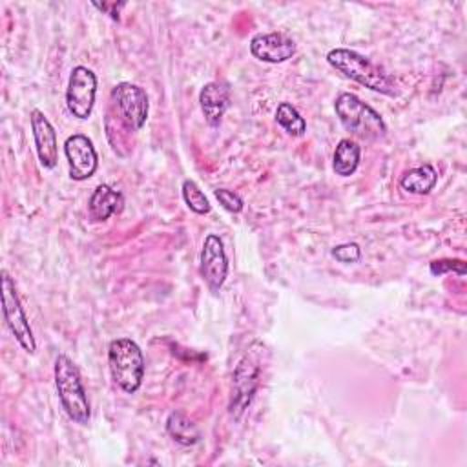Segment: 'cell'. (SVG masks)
Returning <instances> with one entry per match:
<instances>
[{
  "instance_id": "22",
  "label": "cell",
  "mask_w": 467,
  "mask_h": 467,
  "mask_svg": "<svg viewBox=\"0 0 467 467\" xmlns=\"http://www.w3.org/2000/svg\"><path fill=\"white\" fill-rule=\"evenodd\" d=\"M431 272L436 275H441V274H445V272H456V274H460V275H463L465 274V263L462 261V259H436V261H432L431 263Z\"/></svg>"
},
{
  "instance_id": "15",
  "label": "cell",
  "mask_w": 467,
  "mask_h": 467,
  "mask_svg": "<svg viewBox=\"0 0 467 467\" xmlns=\"http://www.w3.org/2000/svg\"><path fill=\"white\" fill-rule=\"evenodd\" d=\"M361 157V148L352 139H341L332 155V168L336 175L348 177L356 171Z\"/></svg>"
},
{
  "instance_id": "19",
  "label": "cell",
  "mask_w": 467,
  "mask_h": 467,
  "mask_svg": "<svg viewBox=\"0 0 467 467\" xmlns=\"http://www.w3.org/2000/svg\"><path fill=\"white\" fill-rule=\"evenodd\" d=\"M181 190H182V199H184V202L188 204V208L192 212H195L199 215H204V213H208L212 210L204 192L192 179H184Z\"/></svg>"
},
{
  "instance_id": "11",
  "label": "cell",
  "mask_w": 467,
  "mask_h": 467,
  "mask_svg": "<svg viewBox=\"0 0 467 467\" xmlns=\"http://www.w3.org/2000/svg\"><path fill=\"white\" fill-rule=\"evenodd\" d=\"M29 122H31L35 150H36L40 164L47 170L55 168L57 161H58V142H57V131H55L53 124L40 109L31 111Z\"/></svg>"
},
{
  "instance_id": "14",
  "label": "cell",
  "mask_w": 467,
  "mask_h": 467,
  "mask_svg": "<svg viewBox=\"0 0 467 467\" xmlns=\"http://www.w3.org/2000/svg\"><path fill=\"white\" fill-rule=\"evenodd\" d=\"M122 206H124V197L120 192L113 190L108 184H99L89 197L88 213L91 221L100 223L109 219L113 213H119Z\"/></svg>"
},
{
  "instance_id": "4",
  "label": "cell",
  "mask_w": 467,
  "mask_h": 467,
  "mask_svg": "<svg viewBox=\"0 0 467 467\" xmlns=\"http://www.w3.org/2000/svg\"><path fill=\"white\" fill-rule=\"evenodd\" d=\"M334 109L345 130L356 137L381 139L387 133V126L381 115L354 93H339L334 102Z\"/></svg>"
},
{
  "instance_id": "1",
  "label": "cell",
  "mask_w": 467,
  "mask_h": 467,
  "mask_svg": "<svg viewBox=\"0 0 467 467\" xmlns=\"http://www.w3.org/2000/svg\"><path fill=\"white\" fill-rule=\"evenodd\" d=\"M327 62L334 69H337L345 77H348L350 80H354L372 91H378L387 97L398 95V86H396L394 78L383 67H379L367 57L359 55L358 51H352L347 47H336L327 53Z\"/></svg>"
},
{
  "instance_id": "2",
  "label": "cell",
  "mask_w": 467,
  "mask_h": 467,
  "mask_svg": "<svg viewBox=\"0 0 467 467\" xmlns=\"http://www.w3.org/2000/svg\"><path fill=\"white\" fill-rule=\"evenodd\" d=\"M55 385L62 409L78 425H88L91 409L80 379L77 365L66 356L58 354L55 359Z\"/></svg>"
},
{
  "instance_id": "13",
  "label": "cell",
  "mask_w": 467,
  "mask_h": 467,
  "mask_svg": "<svg viewBox=\"0 0 467 467\" xmlns=\"http://www.w3.org/2000/svg\"><path fill=\"white\" fill-rule=\"evenodd\" d=\"M199 102L202 115L210 126H219L224 111L230 106V88L226 82H208L199 93Z\"/></svg>"
},
{
  "instance_id": "6",
  "label": "cell",
  "mask_w": 467,
  "mask_h": 467,
  "mask_svg": "<svg viewBox=\"0 0 467 467\" xmlns=\"http://www.w3.org/2000/svg\"><path fill=\"white\" fill-rule=\"evenodd\" d=\"M113 104L117 106L119 119L128 131H137L148 119V95L146 91L131 82H119L111 89Z\"/></svg>"
},
{
  "instance_id": "5",
  "label": "cell",
  "mask_w": 467,
  "mask_h": 467,
  "mask_svg": "<svg viewBox=\"0 0 467 467\" xmlns=\"http://www.w3.org/2000/svg\"><path fill=\"white\" fill-rule=\"evenodd\" d=\"M2 312H4V319H5L11 334L15 336L18 345L27 354H35L36 341H35L33 330H31L27 316L22 308L20 297L16 294V286L5 270H2Z\"/></svg>"
},
{
  "instance_id": "3",
  "label": "cell",
  "mask_w": 467,
  "mask_h": 467,
  "mask_svg": "<svg viewBox=\"0 0 467 467\" xmlns=\"http://www.w3.org/2000/svg\"><path fill=\"white\" fill-rule=\"evenodd\" d=\"M108 363L113 381L128 394L139 390L144 379V356L130 337H117L108 347Z\"/></svg>"
},
{
  "instance_id": "21",
  "label": "cell",
  "mask_w": 467,
  "mask_h": 467,
  "mask_svg": "<svg viewBox=\"0 0 467 467\" xmlns=\"http://www.w3.org/2000/svg\"><path fill=\"white\" fill-rule=\"evenodd\" d=\"M332 257L337 259L339 263H356L359 261L361 257V250L356 243H343V244H337L330 250Z\"/></svg>"
},
{
  "instance_id": "17",
  "label": "cell",
  "mask_w": 467,
  "mask_h": 467,
  "mask_svg": "<svg viewBox=\"0 0 467 467\" xmlns=\"http://www.w3.org/2000/svg\"><path fill=\"white\" fill-rule=\"evenodd\" d=\"M166 431L168 434L181 445L184 447H190V445H195L201 438L199 434V429L190 421V418L181 412V410H173L168 420H166Z\"/></svg>"
},
{
  "instance_id": "12",
  "label": "cell",
  "mask_w": 467,
  "mask_h": 467,
  "mask_svg": "<svg viewBox=\"0 0 467 467\" xmlns=\"http://www.w3.org/2000/svg\"><path fill=\"white\" fill-rule=\"evenodd\" d=\"M250 53L268 64H279L296 53V44L285 33H259L250 40Z\"/></svg>"
},
{
  "instance_id": "10",
  "label": "cell",
  "mask_w": 467,
  "mask_h": 467,
  "mask_svg": "<svg viewBox=\"0 0 467 467\" xmlns=\"http://www.w3.org/2000/svg\"><path fill=\"white\" fill-rule=\"evenodd\" d=\"M259 383V365L244 356L234 372V390H232V401H230V412L232 416H239L252 401L254 392Z\"/></svg>"
},
{
  "instance_id": "23",
  "label": "cell",
  "mask_w": 467,
  "mask_h": 467,
  "mask_svg": "<svg viewBox=\"0 0 467 467\" xmlns=\"http://www.w3.org/2000/svg\"><path fill=\"white\" fill-rule=\"evenodd\" d=\"M97 9H100V11H106L113 20H119V13H115L113 9H117L119 11V7H122L124 4H93Z\"/></svg>"
},
{
  "instance_id": "20",
  "label": "cell",
  "mask_w": 467,
  "mask_h": 467,
  "mask_svg": "<svg viewBox=\"0 0 467 467\" xmlns=\"http://www.w3.org/2000/svg\"><path fill=\"white\" fill-rule=\"evenodd\" d=\"M213 195L224 210H228L232 213H239L243 210V199L237 193H234L232 190L217 188V190H213Z\"/></svg>"
},
{
  "instance_id": "9",
  "label": "cell",
  "mask_w": 467,
  "mask_h": 467,
  "mask_svg": "<svg viewBox=\"0 0 467 467\" xmlns=\"http://www.w3.org/2000/svg\"><path fill=\"white\" fill-rule=\"evenodd\" d=\"M201 275L210 288V292L217 294L228 275V259L224 254V244L221 237L215 234H208L202 250H201Z\"/></svg>"
},
{
  "instance_id": "8",
  "label": "cell",
  "mask_w": 467,
  "mask_h": 467,
  "mask_svg": "<svg viewBox=\"0 0 467 467\" xmlns=\"http://www.w3.org/2000/svg\"><path fill=\"white\" fill-rule=\"evenodd\" d=\"M64 153L67 159L69 177L73 181L89 179L99 168V157L89 137L82 133L69 135L64 142Z\"/></svg>"
},
{
  "instance_id": "7",
  "label": "cell",
  "mask_w": 467,
  "mask_h": 467,
  "mask_svg": "<svg viewBox=\"0 0 467 467\" xmlns=\"http://www.w3.org/2000/svg\"><path fill=\"white\" fill-rule=\"evenodd\" d=\"M97 95V77L86 66H75L71 69L67 89H66V106L69 113L80 120L89 119Z\"/></svg>"
},
{
  "instance_id": "18",
  "label": "cell",
  "mask_w": 467,
  "mask_h": 467,
  "mask_svg": "<svg viewBox=\"0 0 467 467\" xmlns=\"http://www.w3.org/2000/svg\"><path fill=\"white\" fill-rule=\"evenodd\" d=\"M275 120L292 137H301L306 131L305 119L301 117V113L290 102H281L277 106Z\"/></svg>"
},
{
  "instance_id": "16",
  "label": "cell",
  "mask_w": 467,
  "mask_h": 467,
  "mask_svg": "<svg viewBox=\"0 0 467 467\" xmlns=\"http://www.w3.org/2000/svg\"><path fill=\"white\" fill-rule=\"evenodd\" d=\"M436 181H438V173L434 166L423 164L405 171V175L400 179V186L409 193L425 195L436 186Z\"/></svg>"
}]
</instances>
